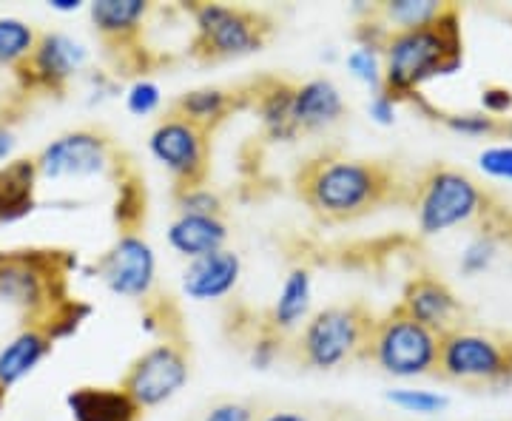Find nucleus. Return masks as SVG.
Returning <instances> with one entry per match:
<instances>
[{"instance_id": "obj_1", "label": "nucleus", "mask_w": 512, "mask_h": 421, "mask_svg": "<svg viewBox=\"0 0 512 421\" xmlns=\"http://www.w3.org/2000/svg\"><path fill=\"white\" fill-rule=\"evenodd\" d=\"M410 180L393 163L313 154L293 174V191L316 220L328 225L356 222L393 202L410 200Z\"/></svg>"}, {"instance_id": "obj_2", "label": "nucleus", "mask_w": 512, "mask_h": 421, "mask_svg": "<svg viewBox=\"0 0 512 421\" xmlns=\"http://www.w3.org/2000/svg\"><path fill=\"white\" fill-rule=\"evenodd\" d=\"M464 66V37L458 6L447 3L439 18L427 26L390 32L382 49V92L387 97L413 100L421 86L456 74Z\"/></svg>"}, {"instance_id": "obj_3", "label": "nucleus", "mask_w": 512, "mask_h": 421, "mask_svg": "<svg viewBox=\"0 0 512 421\" xmlns=\"http://www.w3.org/2000/svg\"><path fill=\"white\" fill-rule=\"evenodd\" d=\"M410 205L424 237L484 220L495 208L487 188L453 165H427L410 185Z\"/></svg>"}, {"instance_id": "obj_4", "label": "nucleus", "mask_w": 512, "mask_h": 421, "mask_svg": "<svg viewBox=\"0 0 512 421\" xmlns=\"http://www.w3.org/2000/svg\"><path fill=\"white\" fill-rule=\"evenodd\" d=\"M74 259L69 251L20 248L0 251V302L23 311L26 325H40L43 316L69 299L66 279Z\"/></svg>"}, {"instance_id": "obj_5", "label": "nucleus", "mask_w": 512, "mask_h": 421, "mask_svg": "<svg viewBox=\"0 0 512 421\" xmlns=\"http://www.w3.org/2000/svg\"><path fill=\"white\" fill-rule=\"evenodd\" d=\"M376 319L379 316L362 302L330 305L305 322V328L293 342V356L299 365L311 370H336L356 362L365 356Z\"/></svg>"}, {"instance_id": "obj_6", "label": "nucleus", "mask_w": 512, "mask_h": 421, "mask_svg": "<svg viewBox=\"0 0 512 421\" xmlns=\"http://www.w3.org/2000/svg\"><path fill=\"white\" fill-rule=\"evenodd\" d=\"M274 32V20L248 6L200 3L194 6L191 57L200 63H225L259 52Z\"/></svg>"}, {"instance_id": "obj_7", "label": "nucleus", "mask_w": 512, "mask_h": 421, "mask_svg": "<svg viewBox=\"0 0 512 421\" xmlns=\"http://www.w3.org/2000/svg\"><path fill=\"white\" fill-rule=\"evenodd\" d=\"M436 376L467 387L512 385V336L461 325L439 336Z\"/></svg>"}, {"instance_id": "obj_8", "label": "nucleus", "mask_w": 512, "mask_h": 421, "mask_svg": "<svg viewBox=\"0 0 512 421\" xmlns=\"http://www.w3.org/2000/svg\"><path fill=\"white\" fill-rule=\"evenodd\" d=\"M367 362L379 367L387 376L416 379V376H436L439 365V333L427 330L399 308L379 316L370 330L365 356Z\"/></svg>"}, {"instance_id": "obj_9", "label": "nucleus", "mask_w": 512, "mask_h": 421, "mask_svg": "<svg viewBox=\"0 0 512 421\" xmlns=\"http://www.w3.org/2000/svg\"><path fill=\"white\" fill-rule=\"evenodd\" d=\"M37 174L43 180L66 177H120L128 165L123 163V148L114 143L103 126H80L55 137L35 154Z\"/></svg>"}, {"instance_id": "obj_10", "label": "nucleus", "mask_w": 512, "mask_h": 421, "mask_svg": "<svg viewBox=\"0 0 512 421\" xmlns=\"http://www.w3.org/2000/svg\"><path fill=\"white\" fill-rule=\"evenodd\" d=\"M211 134L214 131L165 111V117L148 137V151L171 174L177 188H197L208 180Z\"/></svg>"}, {"instance_id": "obj_11", "label": "nucleus", "mask_w": 512, "mask_h": 421, "mask_svg": "<svg viewBox=\"0 0 512 421\" xmlns=\"http://www.w3.org/2000/svg\"><path fill=\"white\" fill-rule=\"evenodd\" d=\"M188 376H191V359L185 342H157L126 367L120 387L143 410H151L174 399L185 387Z\"/></svg>"}, {"instance_id": "obj_12", "label": "nucleus", "mask_w": 512, "mask_h": 421, "mask_svg": "<svg viewBox=\"0 0 512 421\" xmlns=\"http://www.w3.org/2000/svg\"><path fill=\"white\" fill-rule=\"evenodd\" d=\"M83 63L86 49L77 40L60 32H40L32 55L15 69V80L23 94L63 97Z\"/></svg>"}, {"instance_id": "obj_13", "label": "nucleus", "mask_w": 512, "mask_h": 421, "mask_svg": "<svg viewBox=\"0 0 512 421\" xmlns=\"http://www.w3.org/2000/svg\"><path fill=\"white\" fill-rule=\"evenodd\" d=\"M146 0H94L89 6L94 32L100 35L106 55L114 57L117 72H143V49H137L140 26L148 15Z\"/></svg>"}, {"instance_id": "obj_14", "label": "nucleus", "mask_w": 512, "mask_h": 421, "mask_svg": "<svg viewBox=\"0 0 512 421\" xmlns=\"http://www.w3.org/2000/svg\"><path fill=\"white\" fill-rule=\"evenodd\" d=\"M103 285L126 299H148L157 279V257L143 234H117L114 245L94 262Z\"/></svg>"}, {"instance_id": "obj_15", "label": "nucleus", "mask_w": 512, "mask_h": 421, "mask_svg": "<svg viewBox=\"0 0 512 421\" xmlns=\"http://www.w3.org/2000/svg\"><path fill=\"white\" fill-rule=\"evenodd\" d=\"M404 316H410L413 322H419L433 333H450V330L461 328V316H464V305L456 296V291L436 274H421L410 276L404 285L402 299L396 305Z\"/></svg>"}, {"instance_id": "obj_16", "label": "nucleus", "mask_w": 512, "mask_h": 421, "mask_svg": "<svg viewBox=\"0 0 512 421\" xmlns=\"http://www.w3.org/2000/svg\"><path fill=\"white\" fill-rule=\"evenodd\" d=\"M242 262L234 251L222 248L208 257L191 259L183 271V291L194 302H217L237 288Z\"/></svg>"}, {"instance_id": "obj_17", "label": "nucleus", "mask_w": 512, "mask_h": 421, "mask_svg": "<svg viewBox=\"0 0 512 421\" xmlns=\"http://www.w3.org/2000/svg\"><path fill=\"white\" fill-rule=\"evenodd\" d=\"M242 94H245V106L248 103L254 106L262 126L268 129L271 137H276V140H293L296 137V126H293L296 86L293 83L279 80V77H262L251 86H245Z\"/></svg>"}, {"instance_id": "obj_18", "label": "nucleus", "mask_w": 512, "mask_h": 421, "mask_svg": "<svg viewBox=\"0 0 512 421\" xmlns=\"http://www.w3.org/2000/svg\"><path fill=\"white\" fill-rule=\"evenodd\" d=\"M345 100L336 83L328 77H316L302 86H296L293 94V126L299 131H319L328 129L345 117Z\"/></svg>"}, {"instance_id": "obj_19", "label": "nucleus", "mask_w": 512, "mask_h": 421, "mask_svg": "<svg viewBox=\"0 0 512 421\" xmlns=\"http://www.w3.org/2000/svg\"><path fill=\"white\" fill-rule=\"evenodd\" d=\"M74 421H143V407L123 387H74L66 396Z\"/></svg>"}, {"instance_id": "obj_20", "label": "nucleus", "mask_w": 512, "mask_h": 421, "mask_svg": "<svg viewBox=\"0 0 512 421\" xmlns=\"http://www.w3.org/2000/svg\"><path fill=\"white\" fill-rule=\"evenodd\" d=\"M239 106H245V94L242 89H222V86H202V89H191L183 92L168 111L185 117L191 123H197L202 129L214 131L222 120H228L231 111H237Z\"/></svg>"}, {"instance_id": "obj_21", "label": "nucleus", "mask_w": 512, "mask_h": 421, "mask_svg": "<svg viewBox=\"0 0 512 421\" xmlns=\"http://www.w3.org/2000/svg\"><path fill=\"white\" fill-rule=\"evenodd\" d=\"M37 180L35 157H18L0 165V225L18 222L35 211Z\"/></svg>"}, {"instance_id": "obj_22", "label": "nucleus", "mask_w": 512, "mask_h": 421, "mask_svg": "<svg viewBox=\"0 0 512 421\" xmlns=\"http://www.w3.org/2000/svg\"><path fill=\"white\" fill-rule=\"evenodd\" d=\"M228 242V225L222 217H197V214H177L168 225V245L185 259H200L222 251Z\"/></svg>"}, {"instance_id": "obj_23", "label": "nucleus", "mask_w": 512, "mask_h": 421, "mask_svg": "<svg viewBox=\"0 0 512 421\" xmlns=\"http://www.w3.org/2000/svg\"><path fill=\"white\" fill-rule=\"evenodd\" d=\"M55 348V339L37 325H26L18 336L0 350V385L12 387L26 379Z\"/></svg>"}, {"instance_id": "obj_24", "label": "nucleus", "mask_w": 512, "mask_h": 421, "mask_svg": "<svg viewBox=\"0 0 512 421\" xmlns=\"http://www.w3.org/2000/svg\"><path fill=\"white\" fill-rule=\"evenodd\" d=\"M311 293H313V279L308 268H293L291 274L285 276V285L276 296L274 308L265 316V325L276 330L279 336L291 333L311 308Z\"/></svg>"}, {"instance_id": "obj_25", "label": "nucleus", "mask_w": 512, "mask_h": 421, "mask_svg": "<svg viewBox=\"0 0 512 421\" xmlns=\"http://www.w3.org/2000/svg\"><path fill=\"white\" fill-rule=\"evenodd\" d=\"M444 6L447 3H439V0H384V3L370 6V15L382 20L390 32H407L439 18Z\"/></svg>"}, {"instance_id": "obj_26", "label": "nucleus", "mask_w": 512, "mask_h": 421, "mask_svg": "<svg viewBox=\"0 0 512 421\" xmlns=\"http://www.w3.org/2000/svg\"><path fill=\"white\" fill-rule=\"evenodd\" d=\"M114 222L120 234H140V228L146 225V183L131 165L117 177Z\"/></svg>"}, {"instance_id": "obj_27", "label": "nucleus", "mask_w": 512, "mask_h": 421, "mask_svg": "<svg viewBox=\"0 0 512 421\" xmlns=\"http://www.w3.org/2000/svg\"><path fill=\"white\" fill-rule=\"evenodd\" d=\"M410 103H419L421 111L433 114V120H439L444 129L456 131L461 137H504L507 131V120L490 117L484 111H441L433 109L427 100H421V94H416Z\"/></svg>"}, {"instance_id": "obj_28", "label": "nucleus", "mask_w": 512, "mask_h": 421, "mask_svg": "<svg viewBox=\"0 0 512 421\" xmlns=\"http://www.w3.org/2000/svg\"><path fill=\"white\" fill-rule=\"evenodd\" d=\"M37 35L40 32H37L35 26H29L23 20L0 18V66L15 72L20 63L32 55Z\"/></svg>"}, {"instance_id": "obj_29", "label": "nucleus", "mask_w": 512, "mask_h": 421, "mask_svg": "<svg viewBox=\"0 0 512 421\" xmlns=\"http://www.w3.org/2000/svg\"><path fill=\"white\" fill-rule=\"evenodd\" d=\"M498 245H501V237L495 234L493 228H487V225H484L476 237L467 242L464 254H461V259H458L461 274L464 276L484 274V271L493 265V259L498 257Z\"/></svg>"}, {"instance_id": "obj_30", "label": "nucleus", "mask_w": 512, "mask_h": 421, "mask_svg": "<svg viewBox=\"0 0 512 421\" xmlns=\"http://www.w3.org/2000/svg\"><path fill=\"white\" fill-rule=\"evenodd\" d=\"M174 200L180 214H197V217H222L225 214V202L217 191H211L208 185L197 188H174Z\"/></svg>"}, {"instance_id": "obj_31", "label": "nucleus", "mask_w": 512, "mask_h": 421, "mask_svg": "<svg viewBox=\"0 0 512 421\" xmlns=\"http://www.w3.org/2000/svg\"><path fill=\"white\" fill-rule=\"evenodd\" d=\"M387 402L396 404V407H402L407 413H419V416H436L441 413L450 399L447 396H441V393H430V390H393V393H387Z\"/></svg>"}, {"instance_id": "obj_32", "label": "nucleus", "mask_w": 512, "mask_h": 421, "mask_svg": "<svg viewBox=\"0 0 512 421\" xmlns=\"http://www.w3.org/2000/svg\"><path fill=\"white\" fill-rule=\"evenodd\" d=\"M348 69L353 72V77H359L362 83L373 86L376 92L382 89V52L359 46L348 55Z\"/></svg>"}, {"instance_id": "obj_33", "label": "nucleus", "mask_w": 512, "mask_h": 421, "mask_svg": "<svg viewBox=\"0 0 512 421\" xmlns=\"http://www.w3.org/2000/svg\"><path fill=\"white\" fill-rule=\"evenodd\" d=\"M163 103V94H160V86L151 83V80H137L126 94V109L137 117H148L154 111L160 109Z\"/></svg>"}, {"instance_id": "obj_34", "label": "nucleus", "mask_w": 512, "mask_h": 421, "mask_svg": "<svg viewBox=\"0 0 512 421\" xmlns=\"http://www.w3.org/2000/svg\"><path fill=\"white\" fill-rule=\"evenodd\" d=\"M282 345H285V336H279L276 330H271L262 322V328H259L254 339V348H251V362H254V367L265 370V367L274 365V359L282 353Z\"/></svg>"}, {"instance_id": "obj_35", "label": "nucleus", "mask_w": 512, "mask_h": 421, "mask_svg": "<svg viewBox=\"0 0 512 421\" xmlns=\"http://www.w3.org/2000/svg\"><path fill=\"white\" fill-rule=\"evenodd\" d=\"M478 168L493 177L512 183V146H490L478 154Z\"/></svg>"}, {"instance_id": "obj_36", "label": "nucleus", "mask_w": 512, "mask_h": 421, "mask_svg": "<svg viewBox=\"0 0 512 421\" xmlns=\"http://www.w3.org/2000/svg\"><path fill=\"white\" fill-rule=\"evenodd\" d=\"M481 111L490 114V117H498V120H507L504 114L512 111V92L507 86H487L481 89Z\"/></svg>"}, {"instance_id": "obj_37", "label": "nucleus", "mask_w": 512, "mask_h": 421, "mask_svg": "<svg viewBox=\"0 0 512 421\" xmlns=\"http://www.w3.org/2000/svg\"><path fill=\"white\" fill-rule=\"evenodd\" d=\"M256 416H259V410L254 404L220 402L205 413V421H256Z\"/></svg>"}, {"instance_id": "obj_38", "label": "nucleus", "mask_w": 512, "mask_h": 421, "mask_svg": "<svg viewBox=\"0 0 512 421\" xmlns=\"http://www.w3.org/2000/svg\"><path fill=\"white\" fill-rule=\"evenodd\" d=\"M370 117L376 120V123H382V126H390L393 120H396V100L393 97H387V94L379 89V92L373 94V100H370Z\"/></svg>"}, {"instance_id": "obj_39", "label": "nucleus", "mask_w": 512, "mask_h": 421, "mask_svg": "<svg viewBox=\"0 0 512 421\" xmlns=\"http://www.w3.org/2000/svg\"><path fill=\"white\" fill-rule=\"evenodd\" d=\"M481 225H487V228H493L495 234L501 237V242L507 239L512 242V211L507 208H501V205H495L493 211L481 220Z\"/></svg>"}, {"instance_id": "obj_40", "label": "nucleus", "mask_w": 512, "mask_h": 421, "mask_svg": "<svg viewBox=\"0 0 512 421\" xmlns=\"http://www.w3.org/2000/svg\"><path fill=\"white\" fill-rule=\"evenodd\" d=\"M15 151V131L9 123L0 120V160H6Z\"/></svg>"}, {"instance_id": "obj_41", "label": "nucleus", "mask_w": 512, "mask_h": 421, "mask_svg": "<svg viewBox=\"0 0 512 421\" xmlns=\"http://www.w3.org/2000/svg\"><path fill=\"white\" fill-rule=\"evenodd\" d=\"M256 421H311L302 413H293V410H271V413H259Z\"/></svg>"}, {"instance_id": "obj_42", "label": "nucleus", "mask_w": 512, "mask_h": 421, "mask_svg": "<svg viewBox=\"0 0 512 421\" xmlns=\"http://www.w3.org/2000/svg\"><path fill=\"white\" fill-rule=\"evenodd\" d=\"M49 6L57 12H74V9H80V0H52Z\"/></svg>"}, {"instance_id": "obj_43", "label": "nucleus", "mask_w": 512, "mask_h": 421, "mask_svg": "<svg viewBox=\"0 0 512 421\" xmlns=\"http://www.w3.org/2000/svg\"><path fill=\"white\" fill-rule=\"evenodd\" d=\"M6 396H9V387L0 385V410H3V404H6Z\"/></svg>"}, {"instance_id": "obj_44", "label": "nucleus", "mask_w": 512, "mask_h": 421, "mask_svg": "<svg viewBox=\"0 0 512 421\" xmlns=\"http://www.w3.org/2000/svg\"><path fill=\"white\" fill-rule=\"evenodd\" d=\"M504 137H512V117H507V131H504Z\"/></svg>"}]
</instances>
